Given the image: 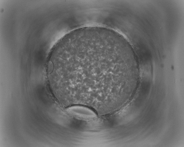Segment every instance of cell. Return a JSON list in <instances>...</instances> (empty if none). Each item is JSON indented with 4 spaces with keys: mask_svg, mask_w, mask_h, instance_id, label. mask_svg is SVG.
Listing matches in <instances>:
<instances>
[{
    "mask_svg": "<svg viewBox=\"0 0 184 147\" xmlns=\"http://www.w3.org/2000/svg\"><path fill=\"white\" fill-rule=\"evenodd\" d=\"M61 78L67 88L78 85H95V88L110 83H122L130 71L121 46L98 38L83 39L71 45L60 69Z\"/></svg>",
    "mask_w": 184,
    "mask_h": 147,
    "instance_id": "6da1fadb",
    "label": "cell"
},
{
    "mask_svg": "<svg viewBox=\"0 0 184 147\" xmlns=\"http://www.w3.org/2000/svg\"><path fill=\"white\" fill-rule=\"evenodd\" d=\"M69 108L68 111L73 112V114L79 118L86 119L95 118L97 115L95 112L90 108L81 105H75Z\"/></svg>",
    "mask_w": 184,
    "mask_h": 147,
    "instance_id": "7a4b0ae2",
    "label": "cell"
}]
</instances>
